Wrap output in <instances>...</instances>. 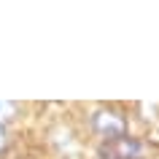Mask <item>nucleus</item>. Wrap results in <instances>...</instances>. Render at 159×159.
I'll use <instances>...</instances> for the list:
<instances>
[{"mask_svg":"<svg viewBox=\"0 0 159 159\" xmlns=\"http://www.w3.org/2000/svg\"><path fill=\"white\" fill-rule=\"evenodd\" d=\"M94 129L105 138V140H116V138H121V135H127V119L119 113V111L113 108H102L94 113L92 119Z\"/></svg>","mask_w":159,"mask_h":159,"instance_id":"obj_1","label":"nucleus"},{"mask_svg":"<svg viewBox=\"0 0 159 159\" xmlns=\"http://www.w3.org/2000/svg\"><path fill=\"white\" fill-rule=\"evenodd\" d=\"M140 151H143V146L135 140V138L121 135V138H116V140H108L100 148V154L105 159H140Z\"/></svg>","mask_w":159,"mask_h":159,"instance_id":"obj_2","label":"nucleus"},{"mask_svg":"<svg viewBox=\"0 0 159 159\" xmlns=\"http://www.w3.org/2000/svg\"><path fill=\"white\" fill-rule=\"evenodd\" d=\"M3 146H6V129L0 127V151H3Z\"/></svg>","mask_w":159,"mask_h":159,"instance_id":"obj_3","label":"nucleus"}]
</instances>
